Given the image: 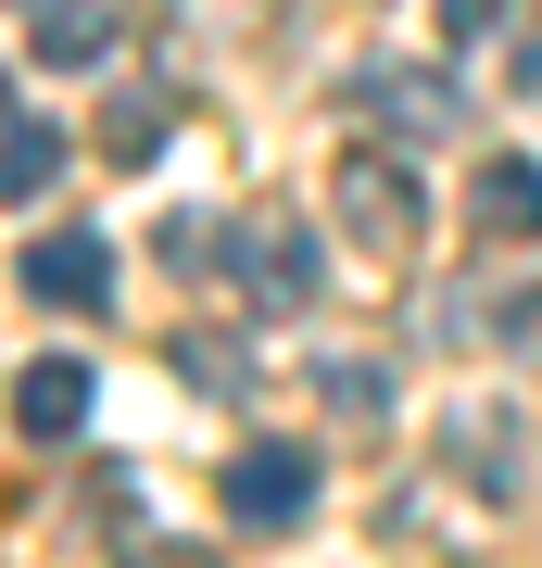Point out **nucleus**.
<instances>
[{"label":"nucleus","mask_w":542,"mask_h":568,"mask_svg":"<svg viewBox=\"0 0 542 568\" xmlns=\"http://www.w3.org/2000/svg\"><path fill=\"white\" fill-rule=\"evenodd\" d=\"M341 227L379 241V253H403V241H417V178H403L391 152H354L341 164Z\"/></svg>","instance_id":"6"},{"label":"nucleus","mask_w":542,"mask_h":568,"mask_svg":"<svg viewBox=\"0 0 542 568\" xmlns=\"http://www.w3.org/2000/svg\"><path fill=\"white\" fill-rule=\"evenodd\" d=\"M328 417H391V366H366V354H341V366H328Z\"/></svg>","instance_id":"12"},{"label":"nucleus","mask_w":542,"mask_h":568,"mask_svg":"<svg viewBox=\"0 0 542 568\" xmlns=\"http://www.w3.org/2000/svg\"><path fill=\"white\" fill-rule=\"evenodd\" d=\"M354 114L391 126V140H454L467 126V102L429 77V63H354Z\"/></svg>","instance_id":"3"},{"label":"nucleus","mask_w":542,"mask_h":568,"mask_svg":"<svg viewBox=\"0 0 542 568\" xmlns=\"http://www.w3.org/2000/svg\"><path fill=\"white\" fill-rule=\"evenodd\" d=\"M227 518L241 530H303L316 518V443H241L227 455Z\"/></svg>","instance_id":"2"},{"label":"nucleus","mask_w":542,"mask_h":568,"mask_svg":"<svg viewBox=\"0 0 542 568\" xmlns=\"http://www.w3.org/2000/svg\"><path fill=\"white\" fill-rule=\"evenodd\" d=\"M227 265H241V291L265 316H303L328 291V253H316V227L303 215H253V227H227Z\"/></svg>","instance_id":"1"},{"label":"nucleus","mask_w":542,"mask_h":568,"mask_svg":"<svg viewBox=\"0 0 542 568\" xmlns=\"http://www.w3.org/2000/svg\"><path fill=\"white\" fill-rule=\"evenodd\" d=\"M492 342H504V354H542V291H518V304L492 316Z\"/></svg>","instance_id":"14"},{"label":"nucleus","mask_w":542,"mask_h":568,"mask_svg":"<svg viewBox=\"0 0 542 568\" xmlns=\"http://www.w3.org/2000/svg\"><path fill=\"white\" fill-rule=\"evenodd\" d=\"M241 366H253L241 328H177V379L190 392H241Z\"/></svg>","instance_id":"10"},{"label":"nucleus","mask_w":542,"mask_h":568,"mask_svg":"<svg viewBox=\"0 0 542 568\" xmlns=\"http://www.w3.org/2000/svg\"><path fill=\"white\" fill-rule=\"evenodd\" d=\"M25 291L63 304V316H101L114 304V241H101V227H51V241L25 253Z\"/></svg>","instance_id":"4"},{"label":"nucleus","mask_w":542,"mask_h":568,"mask_svg":"<svg viewBox=\"0 0 542 568\" xmlns=\"http://www.w3.org/2000/svg\"><path fill=\"white\" fill-rule=\"evenodd\" d=\"M492 26H504V0H442V51H480Z\"/></svg>","instance_id":"13"},{"label":"nucleus","mask_w":542,"mask_h":568,"mask_svg":"<svg viewBox=\"0 0 542 568\" xmlns=\"http://www.w3.org/2000/svg\"><path fill=\"white\" fill-rule=\"evenodd\" d=\"M518 89H542V26H530V39H518Z\"/></svg>","instance_id":"16"},{"label":"nucleus","mask_w":542,"mask_h":568,"mask_svg":"<svg viewBox=\"0 0 542 568\" xmlns=\"http://www.w3.org/2000/svg\"><path fill=\"white\" fill-rule=\"evenodd\" d=\"M126 568H215L202 544H126Z\"/></svg>","instance_id":"15"},{"label":"nucleus","mask_w":542,"mask_h":568,"mask_svg":"<svg viewBox=\"0 0 542 568\" xmlns=\"http://www.w3.org/2000/svg\"><path fill=\"white\" fill-rule=\"evenodd\" d=\"M467 227H480V241H542V164L492 152L480 178H467Z\"/></svg>","instance_id":"7"},{"label":"nucleus","mask_w":542,"mask_h":568,"mask_svg":"<svg viewBox=\"0 0 542 568\" xmlns=\"http://www.w3.org/2000/svg\"><path fill=\"white\" fill-rule=\"evenodd\" d=\"M0 114H13V102H0Z\"/></svg>","instance_id":"17"},{"label":"nucleus","mask_w":542,"mask_h":568,"mask_svg":"<svg viewBox=\"0 0 542 568\" xmlns=\"http://www.w3.org/2000/svg\"><path fill=\"white\" fill-rule=\"evenodd\" d=\"M152 140H164V102H152V89H114V102H101V152L152 164Z\"/></svg>","instance_id":"11"},{"label":"nucleus","mask_w":542,"mask_h":568,"mask_svg":"<svg viewBox=\"0 0 542 568\" xmlns=\"http://www.w3.org/2000/svg\"><path fill=\"white\" fill-rule=\"evenodd\" d=\"M101 405V366L89 354H39V366H13V417H25V443H76Z\"/></svg>","instance_id":"5"},{"label":"nucleus","mask_w":542,"mask_h":568,"mask_svg":"<svg viewBox=\"0 0 542 568\" xmlns=\"http://www.w3.org/2000/svg\"><path fill=\"white\" fill-rule=\"evenodd\" d=\"M25 39H39V63H101L114 51V13H101V0H39Z\"/></svg>","instance_id":"9"},{"label":"nucleus","mask_w":542,"mask_h":568,"mask_svg":"<svg viewBox=\"0 0 542 568\" xmlns=\"http://www.w3.org/2000/svg\"><path fill=\"white\" fill-rule=\"evenodd\" d=\"M63 178V126L51 114H0V203H39Z\"/></svg>","instance_id":"8"}]
</instances>
